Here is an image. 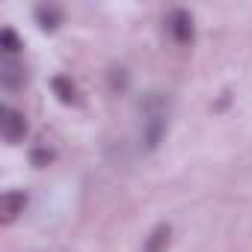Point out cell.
Masks as SVG:
<instances>
[{
    "label": "cell",
    "mask_w": 252,
    "mask_h": 252,
    "mask_svg": "<svg viewBox=\"0 0 252 252\" xmlns=\"http://www.w3.org/2000/svg\"><path fill=\"white\" fill-rule=\"evenodd\" d=\"M0 134H3L6 143H21L27 137V116L15 107H3L0 110Z\"/></svg>",
    "instance_id": "obj_3"
},
{
    "label": "cell",
    "mask_w": 252,
    "mask_h": 252,
    "mask_svg": "<svg viewBox=\"0 0 252 252\" xmlns=\"http://www.w3.org/2000/svg\"><path fill=\"white\" fill-rule=\"evenodd\" d=\"M51 86H54V95H57L63 104H77V86H74V80H71V77L57 74V77L51 80Z\"/></svg>",
    "instance_id": "obj_8"
},
{
    "label": "cell",
    "mask_w": 252,
    "mask_h": 252,
    "mask_svg": "<svg viewBox=\"0 0 252 252\" xmlns=\"http://www.w3.org/2000/svg\"><path fill=\"white\" fill-rule=\"evenodd\" d=\"M24 208H27V193H21V190H6L3 199H0V222H3V225H12V222L24 214Z\"/></svg>",
    "instance_id": "obj_4"
},
{
    "label": "cell",
    "mask_w": 252,
    "mask_h": 252,
    "mask_svg": "<svg viewBox=\"0 0 252 252\" xmlns=\"http://www.w3.org/2000/svg\"><path fill=\"white\" fill-rule=\"evenodd\" d=\"M169 128V110H166V98L163 92H149L140 101V140L149 152H155Z\"/></svg>",
    "instance_id": "obj_1"
},
{
    "label": "cell",
    "mask_w": 252,
    "mask_h": 252,
    "mask_svg": "<svg viewBox=\"0 0 252 252\" xmlns=\"http://www.w3.org/2000/svg\"><path fill=\"white\" fill-rule=\"evenodd\" d=\"M0 48H3V54L12 60L15 54H21V48H24V42L18 39V33L12 30V27H3L0 30Z\"/></svg>",
    "instance_id": "obj_9"
},
{
    "label": "cell",
    "mask_w": 252,
    "mask_h": 252,
    "mask_svg": "<svg viewBox=\"0 0 252 252\" xmlns=\"http://www.w3.org/2000/svg\"><path fill=\"white\" fill-rule=\"evenodd\" d=\"M110 86L113 89H125V86H128V71H125V68H113L110 71Z\"/></svg>",
    "instance_id": "obj_11"
},
{
    "label": "cell",
    "mask_w": 252,
    "mask_h": 252,
    "mask_svg": "<svg viewBox=\"0 0 252 252\" xmlns=\"http://www.w3.org/2000/svg\"><path fill=\"white\" fill-rule=\"evenodd\" d=\"M54 149H48V146H36L33 152H30V163L36 166V169H45V166H51L54 163Z\"/></svg>",
    "instance_id": "obj_10"
},
{
    "label": "cell",
    "mask_w": 252,
    "mask_h": 252,
    "mask_svg": "<svg viewBox=\"0 0 252 252\" xmlns=\"http://www.w3.org/2000/svg\"><path fill=\"white\" fill-rule=\"evenodd\" d=\"M0 83H3V89H9V92H18V89L27 83L24 65H18V63L6 60V63H3V68H0Z\"/></svg>",
    "instance_id": "obj_6"
},
{
    "label": "cell",
    "mask_w": 252,
    "mask_h": 252,
    "mask_svg": "<svg viewBox=\"0 0 252 252\" xmlns=\"http://www.w3.org/2000/svg\"><path fill=\"white\" fill-rule=\"evenodd\" d=\"M169 240H172V225L169 222H160L143 240V252H166L169 249Z\"/></svg>",
    "instance_id": "obj_5"
},
{
    "label": "cell",
    "mask_w": 252,
    "mask_h": 252,
    "mask_svg": "<svg viewBox=\"0 0 252 252\" xmlns=\"http://www.w3.org/2000/svg\"><path fill=\"white\" fill-rule=\"evenodd\" d=\"M163 24H166V33H169V39H172L175 45L190 48V45L196 42V21H193V15H190L187 9H181V6L169 9V15H166Z\"/></svg>",
    "instance_id": "obj_2"
},
{
    "label": "cell",
    "mask_w": 252,
    "mask_h": 252,
    "mask_svg": "<svg viewBox=\"0 0 252 252\" xmlns=\"http://www.w3.org/2000/svg\"><path fill=\"white\" fill-rule=\"evenodd\" d=\"M36 24L45 30V33H54L60 24H63V9L60 6H54V3H42V6H36Z\"/></svg>",
    "instance_id": "obj_7"
}]
</instances>
